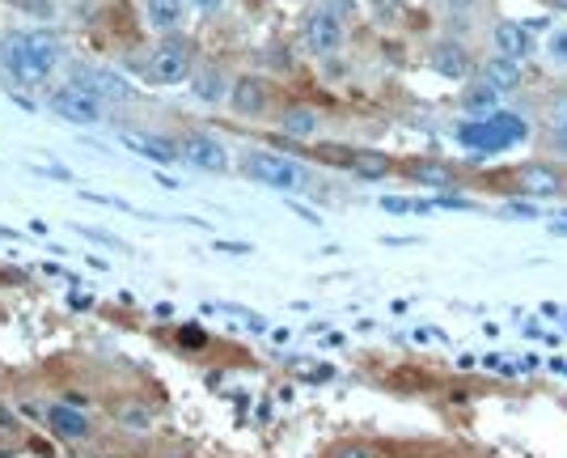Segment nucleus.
<instances>
[{"instance_id":"f257e3e1","label":"nucleus","mask_w":567,"mask_h":458,"mask_svg":"<svg viewBox=\"0 0 567 458\" xmlns=\"http://www.w3.org/2000/svg\"><path fill=\"white\" fill-rule=\"evenodd\" d=\"M136 60H141L136 73H141L144 85L169 90V85H187L190 77H195V69H199V48H195L190 34H162Z\"/></svg>"},{"instance_id":"f03ea898","label":"nucleus","mask_w":567,"mask_h":458,"mask_svg":"<svg viewBox=\"0 0 567 458\" xmlns=\"http://www.w3.org/2000/svg\"><path fill=\"white\" fill-rule=\"evenodd\" d=\"M529 136H534V128L517 111H496L487 120H462L453 128V141L462 149H471V153H483V157L508 153V149L525 145Z\"/></svg>"},{"instance_id":"7ed1b4c3","label":"nucleus","mask_w":567,"mask_h":458,"mask_svg":"<svg viewBox=\"0 0 567 458\" xmlns=\"http://www.w3.org/2000/svg\"><path fill=\"white\" fill-rule=\"evenodd\" d=\"M237 170H241L250 183L271 187V192H284V195L306 192V183H309V170L301 166L297 157L280 153V149H246V153L237 157Z\"/></svg>"},{"instance_id":"20e7f679","label":"nucleus","mask_w":567,"mask_h":458,"mask_svg":"<svg viewBox=\"0 0 567 458\" xmlns=\"http://www.w3.org/2000/svg\"><path fill=\"white\" fill-rule=\"evenodd\" d=\"M0 77L18 90H48L55 85V77L43 69V60L30 48V34L25 30H4L0 34Z\"/></svg>"},{"instance_id":"39448f33","label":"nucleus","mask_w":567,"mask_h":458,"mask_svg":"<svg viewBox=\"0 0 567 458\" xmlns=\"http://www.w3.org/2000/svg\"><path fill=\"white\" fill-rule=\"evenodd\" d=\"M64 85L97 98L106 106H118V102H132L136 98V81L123 73V69H111V64H69L64 69Z\"/></svg>"},{"instance_id":"423d86ee","label":"nucleus","mask_w":567,"mask_h":458,"mask_svg":"<svg viewBox=\"0 0 567 458\" xmlns=\"http://www.w3.org/2000/svg\"><path fill=\"white\" fill-rule=\"evenodd\" d=\"M343 43H348V18L318 0L306 13V22H301V48H306L313 60H334V55L343 51Z\"/></svg>"},{"instance_id":"0eeeda50","label":"nucleus","mask_w":567,"mask_h":458,"mask_svg":"<svg viewBox=\"0 0 567 458\" xmlns=\"http://www.w3.org/2000/svg\"><path fill=\"white\" fill-rule=\"evenodd\" d=\"M225 111L241 123L276 120V85L259 73H241L234 81V94H229V106H225Z\"/></svg>"},{"instance_id":"6e6552de","label":"nucleus","mask_w":567,"mask_h":458,"mask_svg":"<svg viewBox=\"0 0 567 458\" xmlns=\"http://www.w3.org/2000/svg\"><path fill=\"white\" fill-rule=\"evenodd\" d=\"M174 141H178V157H183V166L204 170V174H229V170H234V153H229V145H225L216 132L190 128V132L174 136Z\"/></svg>"},{"instance_id":"1a4fd4ad","label":"nucleus","mask_w":567,"mask_h":458,"mask_svg":"<svg viewBox=\"0 0 567 458\" xmlns=\"http://www.w3.org/2000/svg\"><path fill=\"white\" fill-rule=\"evenodd\" d=\"M48 111L55 115V120L72 123V128H97V123H106V115H111L106 102L81 94V90H72V85H64V81L48 90Z\"/></svg>"},{"instance_id":"9d476101","label":"nucleus","mask_w":567,"mask_h":458,"mask_svg":"<svg viewBox=\"0 0 567 458\" xmlns=\"http://www.w3.org/2000/svg\"><path fill=\"white\" fill-rule=\"evenodd\" d=\"M43 425H48V434L55 437V441H64V446H90L97 437L90 408H76L69 399H51L48 408H43Z\"/></svg>"},{"instance_id":"9b49d317","label":"nucleus","mask_w":567,"mask_h":458,"mask_svg":"<svg viewBox=\"0 0 567 458\" xmlns=\"http://www.w3.org/2000/svg\"><path fill=\"white\" fill-rule=\"evenodd\" d=\"M427 69L436 77H445V81H471L478 73V60H474V51L457 39V34H445V39H436L432 48H427Z\"/></svg>"},{"instance_id":"f8f14e48","label":"nucleus","mask_w":567,"mask_h":458,"mask_svg":"<svg viewBox=\"0 0 567 458\" xmlns=\"http://www.w3.org/2000/svg\"><path fill=\"white\" fill-rule=\"evenodd\" d=\"M234 81H237V77L229 73L225 64H216V60H199V69H195V77L187 81L190 102H195V106H204V111H216V106H229V94H234Z\"/></svg>"},{"instance_id":"ddd939ff","label":"nucleus","mask_w":567,"mask_h":458,"mask_svg":"<svg viewBox=\"0 0 567 458\" xmlns=\"http://www.w3.org/2000/svg\"><path fill=\"white\" fill-rule=\"evenodd\" d=\"M513 187L529 200H559L567 195V170H559L555 162H525L513 170Z\"/></svg>"},{"instance_id":"4468645a","label":"nucleus","mask_w":567,"mask_h":458,"mask_svg":"<svg viewBox=\"0 0 567 458\" xmlns=\"http://www.w3.org/2000/svg\"><path fill=\"white\" fill-rule=\"evenodd\" d=\"M322 128H327V115L318 106H309V102H288V106L276 111V132L284 141H313Z\"/></svg>"},{"instance_id":"2eb2a0df","label":"nucleus","mask_w":567,"mask_h":458,"mask_svg":"<svg viewBox=\"0 0 567 458\" xmlns=\"http://www.w3.org/2000/svg\"><path fill=\"white\" fill-rule=\"evenodd\" d=\"M534 30H529V22H513V18H499L496 26H492V51L496 55H508V60H517V64H525L529 55H534Z\"/></svg>"},{"instance_id":"dca6fc26","label":"nucleus","mask_w":567,"mask_h":458,"mask_svg":"<svg viewBox=\"0 0 567 458\" xmlns=\"http://www.w3.org/2000/svg\"><path fill=\"white\" fill-rule=\"evenodd\" d=\"M118 141L132 149V153H141L144 162H153V166H183L174 136H157V132H118Z\"/></svg>"},{"instance_id":"f3484780","label":"nucleus","mask_w":567,"mask_h":458,"mask_svg":"<svg viewBox=\"0 0 567 458\" xmlns=\"http://www.w3.org/2000/svg\"><path fill=\"white\" fill-rule=\"evenodd\" d=\"M141 13L144 26L162 39V34H183V26L190 18V4L187 0H141Z\"/></svg>"},{"instance_id":"a211bd4d","label":"nucleus","mask_w":567,"mask_h":458,"mask_svg":"<svg viewBox=\"0 0 567 458\" xmlns=\"http://www.w3.org/2000/svg\"><path fill=\"white\" fill-rule=\"evenodd\" d=\"M478 81H487V85H496L499 94H513L520 81H525V64H517V60H508V55H487V60H478Z\"/></svg>"},{"instance_id":"6ab92c4d","label":"nucleus","mask_w":567,"mask_h":458,"mask_svg":"<svg viewBox=\"0 0 567 458\" xmlns=\"http://www.w3.org/2000/svg\"><path fill=\"white\" fill-rule=\"evenodd\" d=\"M496 111H504V94H499L496 85L471 77L466 90H462V115H466V120H487V115H496Z\"/></svg>"},{"instance_id":"aec40b11","label":"nucleus","mask_w":567,"mask_h":458,"mask_svg":"<svg viewBox=\"0 0 567 458\" xmlns=\"http://www.w3.org/2000/svg\"><path fill=\"white\" fill-rule=\"evenodd\" d=\"M402 174H406L411 183H420V187H436V192H445V187L457 183V170H453L450 162H436V157H411V162L402 166Z\"/></svg>"},{"instance_id":"412c9836","label":"nucleus","mask_w":567,"mask_h":458,"mask_svg":"<svg viewBox=\"0 0 567 458\" xmlns=\"http://www.w3.org/2000/svg\"><path fill=\"white\" fill-rule=\"evenodd\" d=\"M543 60L555 73H567V26H550L543 34Z\"/></svg>"},{"instance_id":"4be33fe9","label":"nucleus","mask_w":567,"mask_h":458,"mask_svg":"<svg viewBox=\"0 0 567 458\" xmlns=\"http://www.w3.org/2000/svg\"><path fill=\"white\" fill-rule=\"evenodd\" d=\"M445 18H450L453 30H471V22L487 9V0H441Z\"/></svg>"},{"instance_id":"5701e85b","label":"nucleus","mask_w":567,"mask_h":458,"mask_svg":"<svg viewBox=\"0 0 567 458\" xmlns=\"http://www.w3.org/2000/svg\"><path fill=\"white\" fill-rule=\"evenodd\" d=\"M115 420L123 425V429H127V434H148V425H153L148 408H141V404H123Z\"/></svg>"},{"instance_id":"b1692460","label":"nucleus","mask_w":567,"mask_h":458,"mask_svg":"<svg viewBox=\"0 0 567 458\" xmlns=\"http://www.w3.org/2000/svg\"><path fill=\"white\" fill-rule=\"evenodd\" d=\"M322 458H381V455L369 446V441H334Z\"/></svg>"},{"instance_id":"393cba45","label":"nucleus","mask_w":567,"mask_h":458,"mask_svg":"<svg viewBox=\"0 0 567 458\" xmlns=\"http://www.w3.org/2000/svg\"><path fill=\"white\" fill-rule=\"evenodd\" d=\"M543 115H546V123H550V128H567V90H559V94L546 98Z\"/></svg>"},{"instance_id":"a878e982","label":"nucleus","mask_w":567,"mask_h":458,"mask_svg":"<svg viewBox=\"0 0 567 458\" xmlns=\"http://www.w3.org/2000/svg\"><path fill=\"white\" fill-rule=\"evenodd\" d=\"M538 141H543L546 153H567V128H550V123H543Z\"/></svg>"},{"instance_id":"bb28decb","label":"nucleus","mask_w":567,"mask_h":458,"mask_svg":"<svg viewBox=\"0 0 567 458\" xmlns=\"http://www.w3.org/2000/svg\"><path fill=\"white\" fill-rule=\"evenodd\" d=\"M190 13H199V18H220L225 9H229V0H187Z\"/></svg>"},{"instance_id":"cd10ccee","label":"nucleus","mask_w":567,"mask_h":458,"mask_svg":"<svg viewBox=\"0 0 567 458\" xmlns=\"http://www.w3.org/2000/svg\"><path fill=\"white\" fill-rule=\"evenodd\" d=\"M9 4L30 13V18H51V0H9Z\"/></svg>"},{"instance_id":"c85d7f7f","label":"nucleus","mask_w":567,"mask_h":458,"mask_svg":"<svg viewBox=\"0 0 567 458\" xmlns=\"http://www.w3.org/2000/svg\"><path fill=\"white\" fill-rule=\"evenodd\" d=\"M504 217H520V221L538 217V204H508V208H504Z\"/></svg>"},{"instance_id":"c756f323","label":"nucleus","mask_w":567,"mask_h":458,"mask_svg":"<svg viewBox=\"0 0 567 458\" xmlns=\"http://www.w3.org/2000/svg\"><path fill=\"white\" fill-rule=\"evenodd\" d=\"M216 251H234V255H246L250 246H241V242H216Z\"/></svg>"},{"instance_id":"7c9ffc66","label":"nucleus","mask_w":567,"mask_h":458,"mask_svg":"<svg viewBox=\"0 0 567 458\" xmlns=\"http://www.w3.org/2000/svg\"><path fill=\"white\" fill-rule=\"evenodd\" d=\"M550 234H559V238H567V221H564V217L550 221Z\"/></svg>"},{"instance_id":"2f4dec72","label":"nucleus","mask_w":567,"mask_h":458,"mask_svg":"<svg viewBox=\"0 0 567 458\" xmlns=\"http://www.w3.org/2000/svg\"><path fill=\"white\" fill-rule=\"evenodd\" d=\"M546 9H559V13H567V0H543Z\"/></svg>"},{"instance_id":"473e14b6","label":"nucleus","mask_w":567,"mask_h":458,"mask_svg":"<svg viewBox=\"0 0 567 458\" xmlns=\"http://www.w3.org/2000/svg\"><path fill=\"white\" fill-rule=\"evenodd\" d=\"M162 458H190V455H187V450H166Z\"/></svg>"},{"instance_id":"72a5a7b5","label":"nucleus","mask_w":567,"mask_h":458,"mask_svg":"<svg viewBox=\"0 0 567 458\" xmlns=\"http://www.w3.org/2000/svg\"><path fill=\"white\" fill-rule=\"evenodd\" d=\"M564 221H567V208H564Z\"/></svg>"}]
</instances>
